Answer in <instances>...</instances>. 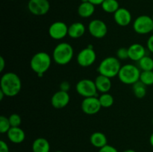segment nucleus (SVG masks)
<instances>
[{"label":"nucleus","instance_id":"f257e3e1","mask_svg":"<svg viewBox=\"0 0 153 152\" xmlns=\"http://www.w3.org/2000/svg\"><path fill=\"white\" fill-rule=\"evenodd\" d=\"M22 89V81L16 73L8 72L2 75L0 80V90L7 97L17 95Z\"/></svg>","mask_w":153,"mask_h":152},{"label":"nucleus","instance_id":"f03ea898","mask_svg":"<svg viewBox=\"0 0 153 152\" xmlns=\"http://www.w3.org/2000/svg\"><path fill=\"white\" fill-rule=\"evenodd\" d=\"M52 64V58L46 52H38L33 55L30 61V67L40 77L49 69Z\"/></svg>","mask_w":153,"mask_h":152},{"label":"nucleus","instance_id":"7ed1b4c3","mask_svg":"<svg viewBox=\"0 0 153 152\" xmlns=\"http://www.w3.org/2000/svg\"><path fill=\"white\" fill-rule=\"evenodd\" d=\"M74 55V49L68 43L62 42L54 48L52 52V59L55 63L61 66L68 64Z\"/></svg>","mask_w":153,"mask_h":152},{"label":"nucleus","instance_id":"20e7f679","mask_svg":"<svg viewBox=\"0 0 153 152\" xmlns=\"http://www.w3.org/2000/svg\"><path fill=\"white\" fill-rule=\"evenodd\" d=\"M121 66L120 61L117 57H107L99 64L97 72L100 75L112 78L118 75Z\"/></svg>","mask_w":153,"mask_h":152},{"label":"nucleus","instance_id":"39448f33","mask_svg":"<svg viewBox=\"0 0 153 152\" xmlns=\"http://www.w3.org/2000/svg\"><path fill=\"white\" fill-rule=\"evenodd\" d=\"M140 72L139 67L128 63L121 66L117 76L119 80L124 84L133 85L140 80Z\"/></svg>","mask_w":153,"mask_h":152},{"label":"nucleus","instance_id":"423d86ee","mask_svg":"<svg viewBox=\"0 0 153 152\" xmlns=\"http://www.w3.org/2000/svg\"><path fill=\"white\" fill-rule=\"evenodd\" d=\"M133 29L138 34H147L153 32V20L152 16L140 15L133 22Z\"/></svg>","mask_w":153,"mask_h":152},{"label":"nucleus","instance_id":"0eeeda50","mask_svg":"<svg viewBox=\"0 0 153 152\" xmlns=\"http://www.w3.org/2000/svg\"><path fill=\"white\" fill-rule=\"evenodd\" d=\"M76 90L79 95L84 98L97 96L98 90L94 80L91 79H82L76 85Z\"/></svg>","mask_w":153,"mask_h":152},{"label":"nucleus","instance_id":"6e6552de","mask_svg":"<svg viewBox=\"0 0 153 152\" xmlns=\"http://www.w3.org/2000/svg\"><path fill=\"white\" fill-rule=\"evenodd\" d=\"M97 60V54L94 47L89 45L88 47L82 49L79 52L76 58L78 64L82 67H89L95 63Z\"/></svg>","mask_w":153,"mask_h":152},{"label":"nucleus","instance_id":"1a4fd4ad","mask_svg":"<svg viewBox=\"0 0 153 152\" xmlns=\"http://www.w3.org/2000/svg\"><path fill=\"white\" fill-rule=\"evenodd\" d=\"M27 7L34 16H43L49 11L50 3L49 0H29Z\"/></svg>","mask_w":153,"mask_h":152},{"label":"nucleus","instance_id":"9d476101","mask_svg":"<svg viewBox=\"0 0 153 152\" xmlns=\"http://www.w3.org/2000/svg\"><path fill=\"white\" fill-rule=\"evenodd\" d=\"M88 31L92 37L97 39H102L108 34V26L104 21L99 19H93L88 27Z\"/></svg>","mask_w":153,"mask_h":152},{"label":"nucleus","instance_id":"9b49d317","mask_svg":"<svg viewBox=\"0 0 153 152\" xmlns=\"http://www.w3.org/2000/svg\"><path fill=\"white\" fill-rule=\"evenodd\" d=\"M68 28L67 24L61 21H57L53 22L49 26L48 33L51 38L56 40L64 39L68 35Z\"/></svg>","mask_w":153,"mask_h":152},{"label":"nucleus","instance_id":"f8f14e48","mask_svg":"<svg viewBox=\"0 0 153 152\" xmlns=\"http://www.w3.org/2000/svg\"><path fill=\"white\" fill-rule=\"evenodd\" d=\"M82 112L87 115H95L100 112L102 106L97 96L85 98L81 104Z\"/></svg>","mask_w":153,"mask_h":152},{"label":"nucleus","instance_id":"ddd939ff","mask_svg":"<svg viewBox=\"0 0 153 152\" xmlns=\"http://www.w3.org/2000/svg\"><path fill=\"white\" fill-rule=\"evenodd\" d=\"M70 101V97L68 92L58 90L51 98V104L55 109H62L68 105Z\"/></svg>","mask_w":153,"mask_h":152},{"label":"nucleus","instance_id":"4468645a","mask_svg":"<svg viewBox=\"0 0 153 152\" xmlns=\"http://www.w3.org/2000/svg\"><path fill=\"white\" fill-rule=\"evenodd\" d=\"M114 19L118 25L122 27L127 26L131 22L132 16L128 9L125 7H120L114 13Z\"/></svg>","mask_w":153,"mask_h":152},{"label":"nucleus","instance_id":"2eb2a0df","mask_svg":"<svg viewBox=\"0 0 153 152\" xmlns=\"http://www.w3.org/2000/svg\"><path fill=\"white\" fill-rule=\"evenodd\" d=\"M128 58L133 61L138 62L141 58L146 56V49L140 43H133L128 48Z\"/></svg>","mask_w":153,"mask_h":152},{"label":"nucleus","instance_id":"dca6fc26","mask_svg":"<svg viewBox=\"0 0 153 152\" xmlns=\"http://www.w3.org/2000/svg\"><path fill=\"white\" fill-rule=\"evenodd\" d=\"M7 136L8 139L14 144H20L25 139V131L20 127H11L7 131Z\"/></svg>","mask_w":153,"mask_h":152},{"label":"nucleus","instance_id":"f3484780","mask_svg":"<svg viewBox=\"0 0 153 152\" xmlns=\"http://www.w3.org/2000/svg\"><path fill=\"white\" fill-rule=\"evenodd\" d=\"M94 82H95L98 92H101V93L108 92L112 86L110 77H108L106 76L102 75L99 74V75L94 80Z\"/></svg>","mask_w":153,"mask_h":152},{"label":"nucleus","instance_id":"a211bd4d","mask_svg":"<svg viewBox=\"0 0 153 152\" xmlns=\"http://www.w3.org/2000/svg\"><path fill=\"white\" fill-rule=\"evenodd\" d=\"M85 31L86 27L82 22H73L68 28V36L73 39L80 38L85 34Z\"/></svg>","mask_w":153,"mask_h":152},{"label":"nucleus","instance_id":"6ab92c4d","mask_svg":"<svg viewBox=\"0 0 153 152\" xmlns=\"http://www.w3.org/2000/svg\"><path fill=\"white\" fill-rule=\"evenodd\" d=\"M90 142L93 146L98 148L104 147L108 145V139L105 134L102 132H94L90 137Z\"/></svg>","mask_w":153,"mask_h":152},{"label":"nucleus","instance_id":"aec40b11","mask_svg":"<svg viewBox=\"0 0 153 152\" xmlns=\"http://www.w3.org/2000/svg\"><path fill=\"white\" fill-rule=\"evenodd\" d=\"M78 14L82 18H89L95 12V5L90 1L82 2L78 7Z\"/></svg>","mask_w":153,"mask_h":152},{"label":"nucleus","instance_id":"412c9836","mask_svg":"<svg viewBox=\"0 0 153 152\" xmlns=\"http://www.w3.org/2000/svg\"><path fill=\"white\" fill-rule=\"evenodd\" d=\"M50 144L46 139L39 137L32 143L33 152H49Z\"/></svg>","mask_w":153,"mask_h":152},{"label":"nucleus","instance_id":"4be33fe9","mask_svg":"<svg viewBox=\"0 0 153 152\" xmlns=\"http://www.w3.org/2000/svg\"><path fill=\"white\" fill-rule=\"evenodd\" d=\"M101 6L102 10L108 13H114L120 7L117 0H105Z\"/></svg>","mask_w":153,"mask_h":152},{"label":"nucleus","instance_id":"5701e85b","mask_svg":"<svg viewBox=\"0 0 153 152\" xmlns=\"http://www.w3.org/2000/svg\"><path fill=\"white\" fill-rule=\"evenodd\" d=\"M132 90L134 96L137 98H143L146 95V86L140 80L132 85Z\"/></svg>","mask_w":153,"mask_h":152},{"label":"nucleus","instance_id":"b1692460","mask_svg":"<svg viewBox=\"0 0 153 152\" xmlns=\"http://www.w3.org/2000/svg\"><path fill=\"white\" fill-rule=\"evenodd\" d=\"M138 67L142 71H152L153 59L151 57L146 55L138 61Z\"/></svg>","mask_w":153,"mask_h":152},{"label":"nucleus","instance_id":"393cba45","mask_svg":"<svg viewBox=\"0 0 153 152\" xmlns=\"http://www.w3.org/2000/svg\"><path fill=\"white\" fill-rule=\"evenodd\" d=\"M99 100H100L102 107H104V108H109L114 103V98L111 94L108 92L102 93V95L99 97Z\"/></svg>","mask_w":153,"mask_h":152},{"label":"nucleus","instance_id":"a878e982","mask_svg":"<svg viewBox=\"0 0 153 152\" xmlns=\"http://www.w3.org/2000/svg\"><path fill=\"white\" fill-rule=\"evenodd\" d=\"M146 86L153 85V70L152 71H142L140 72V80Z\"/></svg>","mask_w":153,"mask_h":152},{"label":"nucleus","instance_id":"bb28decb","mask_svg":"<svg viewBox=\"0 0 153 152\" xmlns=\"http://www.w3.org/2000/svg\"><path fill=\"white\" fill-rule=\"evenodd\" d=\"M10 128H11V125L9 122L8 117H6L4 116H0V133L7 134Z\"/></svg>","mask_w":153,"mask_h":152},{"label":"nucleus","instance_id":"cd10ccee","mask_svg":"<svg viewBox=\"0 0 153 152\" xmlns=\"http://www.w3.org/2000/svg\"><path fill=\"white\" fill-rule=\"evenodd\" d=\"M9 122H10L11 127H19L22 123V119L21 116L17 113H12L8 117Z\"/></svg>","mask_w":153,"mask_h":152},{"label":"nucleus","instance_id":"c85d7f7f","mask_svg":"<svg viewBox=\"0 0 153 152\" xmlns=\"http://www.w3.org/2000/svg\"><path fill=\"white\" fill-rule=\"evenodd\" d=\"M117 58L120 61V60H126L128 58V48H120L117 51Z\"/></svg>","mask_w":153,"mask_h":152},{"label":"nucleus","instance_id":"c756f323","mask_svg":"<svg viewBox=\"0 0 153 152\" xmlns=\"http://www.w3.org/2000/svg\"><path fill=\"white\" fill-rule=\"evenodd\" d=\"M98 152H118V151L114 146L110 145H106L104 147L100 148Z\"/></svg>","mask_w":153,"mask_h":152},{"label":"nucleus","instance_id":"7c9ffc66","mask_svg":"<svg viewBox=\"0 0 153 152\" xmlns=\"http://www.w3.org/2000/svg\"><path fill=\"white\" fill-rule=\"evenodd\" d=\"M60 90L64 91V92H68L70 90V84L68 81L67 80H64V81H62L61 83H60Z\"/></svg>","mask_w":153,"mask_h":152},{"label":"nucleus","instance_id":"2f4dec72","mask_svg":"<svg viewBox=\"0 0 153 152\" xmlns=\"http://www.w3.org/2000/svg\"><path fill=\"white\" fill-rule=\"evenodd\" d=\"M146 46H147L148 50L153 53V34L148 38L147 42H146Z\"/></svg>","mask_w":153,"mask_h":152},{"label":"nucleus","instance_id":"473e14b6","mask_svg":"<svg viewBox=\"0 0 153 152\" xmlns=\"http://www.w3.org/2000/svg\"><path fill=\"white\" fill-rule=\"evenodd\" d=\"M0 152H9L8 145L3 140L0 141Z\"/></svg>","mask_w":153,"mask_h":152},{"label":"nucleus","instance_id":"72a5a7b5","mask_svg":"<svg viewBox=\"0 0 153 152\" xmlns=\"http://www.w3.org/2000/svg\"><path fill=\"white\" fill-rule=\"evenodd\" d=\"M6 66V63L5 61H4V58H3L2 56L0 57V72H3L4 71V68H5Z\"/></svg>","mask_w":153,"mask_h":152},{"label":"nucleus","instance_id":"f704fd0d","mask_svg":"<svg viewBox=\"0 0 153 152\" xmlns=\"http://www.w3.org/2000/svg\"><path fill=\"white\" fill-rule=\"evenodd\" d=\"M105 0H88V1L91 2L92 4H94V5H101L102 4V2Z\"/></svg>","mask_w":153,"mask_h":152},{"label":"nucleus","instance_id":"c9c22d12","mask_svg":"<svg viewBox=\"0 0 153 152\" xmlns=\"http://www.w3.org/2000/svg\"><path fill=\"white\" fill-rule=\"evenodd\" d=\"M4 96H5V95H4V92L1 90H0V101H2Z\"/></svg>","mask_w":153,"mask_h":152},{"label":"nucleus","instance_id":"e433bc0d","mask_svg":"<svg viewBox=\"0 0 153 152\" xmlns=\"http://www.w3.org/2000/svg\"><path fill=\"white\" fill-rule=\"evenodd\" d=\"M149 142H150V145L153 147V132L151 134L150 137H149Z\"/></svg>","mask_w":153,"mask_h":152},{"label":"nucleus","instance_id":"4c0bfd02","mask_svg":"<svg viewBox=\"0 0 153 152\" xmlns=\"http://www.w3.org/2000/svg\"><path fill=\"white\" fill-rule=\"evenodd\" d=\"M123 152H136L134 150H132V149H127V150L124 151Z\"/></svg>","mask_w":153,"mask_h":152},{"label":"nucleus","instance_id":"58836bf2","mask_svg":"<svg viewBox=\"0 0 153 152\" xmlns=\"http://www.w3.org/2000/svg\"><path fill=\"white\" fill-rule=\"evenodd\" d=\"M55 152H64V151H57Z\"/></svg>","mask_w":153,"mask_h":152},{"label":"nucleus","instance_id":"ea45409f","mask_svg":"<svg viewBox=\"0 0 153 152\" xmlns=\"http://www.w3.org/2000/svg\"><path fill=\"white\" fill-rule=\"evenodd\" d=\"M152 20H153V14H152Z\"/></svg>","mask_w":153,"mask_h":152},{"label":"nucleus","instance_id":"a19ab883","mask_svg":"<svg viewBox=\"0 0 153 152\" xmlns=\"http://www.w3.org/2000/svg\"><path fill=\"white\" fill-rule=\"evenodd\" d=\"M152 125H153V119H152Z\"/></svg>","mask_w":153,"mask_h":152}]
</instances>
